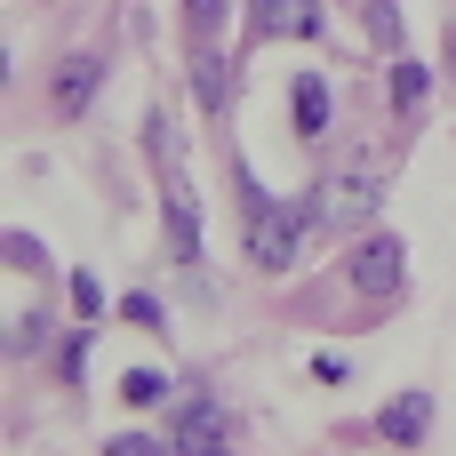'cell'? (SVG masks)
<instances>
[{
	"instance_id": "6da1fadb",
	"label": "cell",
	"mask_w": 456,
	"mask_h": 456,
	"mask_svg": "<svg viewBox=\"0 0 456 456\" xmlns=\"http://www.w3.org/2000/svg\"><path fill=\"white\" fill-rule=\"evenodd\" d=\"M240 192H248V256H256L265 273H289V265H297V248H305V232H313V208H305V200L265 192L256 176H240Z\"/></svg>"
},
{
	"instance_id": "7a4b0ae2",
	"label": "cell",
	"mask_w": 456,
	"mask_h": 456,
	"mask_svg": "<svg viewBox=\"0 0 456 456\" xmlns=\"http://www.w3.org/2000/svg\"><path fill=\"white\" fill-rule=\"evenodd\" d=\"M160 200H168V248H176V265H200V192H192L184 160L160 168Z\"/></svg>"
},
{
	"instance_id": "3957f363",
	"label": "cell",
	"mask_w": 456,
	"mask_h": 456,
	"mask_svg": "<svg viewBox=\"0 0 456 456\" xmlns=\"http://www.w3.org/2000/svg\"><path fill=\"white\" fill-rule=\"evenodd\" d=\"M401 273H409V248H401L393 232H369V240L353 248V289H361V297H393Z\"/></svg>"
},
{
	"instance_id": "277c9868",
	"label": "cell",
	"mask_w": 456,
	"mask_h": 456,
	"mask_svg": "<svg viewBox=\"0 0 456 456\" xmlns=\"http://www.w3.org/2000/svg\"><path fill=\"white\" fill-rule=\"evenodd\" d=\"M96 88H104V64H96V56H64L56 80H48V104H56L64 120H80V112L96 104Z\"/></svg>"
},
{
	"instance_id": "5b68a950",
	"label": "cell",
	"mask_w": 456,
	"mask_h": 456,
	"mask_svg": "<svg viewBox=\"0 0 456 456\" xmlns=\"http://www.w3.org/2000/svg\"><path fill=\"white\" fill-rule=\"evenodd\" d=\"M377 433H385L393 449H417V441L433 433V393H417V385H409V393H393V401H385V417H377Z\"/></svg>"
},
{
	"instance_id": "8992f818",
	"label": "cell",
	"mask_w": 456,
	"mask_h": 456,
	"mask_svg": "<svg viewBox=\"0 0 456 456\" xmlns=\"http://www.w3.org/2000/svg\"><path fill=\"white\" fill-rule=\"evenodd\" d=\"M224 441V409L216 401H184L176 425H168V449H216Z\"/></svg>"
},
{
	"instance_id": "52a82bcc",
	"label": "cell",
	"mask_w": 456,
	"mask_h": 456,
	"mask_svg": "<svg viewBox=\"0 0 456 456\" xmlns=\"http://www.w3.org/2000/svg\"><path fill=\"white\" fill-rule=\"evenodd\" d=\"M256 8H265V16H256V32H265V40H281V32L313 40V32H321V8H313V0H256Z\"/></svg>"
},
{
	"instance_id": "ba28073f",
	"label": "cell",
	"mask_w": 456,
	"mask_h": 456,
	"mask_svg": "<svg viewBox=\"0 0 456 456\" xmlns=\"http://www.w3.org/2000/svg\"><path fill=\"white\" fill-rule=\"evenodd\" d=\"M393 104H401V112H425V104H433V64H425V56H401V64H393Z\"/></svg>"
},
{
	"instance_id": "9c48e42d",
	"label": "cell",
	"mask_w": 456,
	"mask_h": 456,
	"mask_svg": "<svg viewBox=\"0 0 456 456\" xmlns=\"http://www.w3.org/2000/svg\"><path fill=\"white\" fill-rule=\"evenodd\" d=\"M297 136H329V80L297 72Z\"/></svg>"
},
{
	"instance_id": "30bf717a",
	"label": "cell",
	"mask_w": 456,
	"mask_h": 456,
	"mask_svg": "<svg viewBox=\"0 0 456 456\" xmlns=\"http://www.w3.org/2000/svg\"><path fill=\"white\" fill-rule=\"evenodd\" d=\"M329 200H337V216H369V208L385 200V176H377V168H353V176H337Z\"/></svg>"
},
{
	"instance_id": "8fae6325",
	"label": "cell",
	"mask_w": 456,
	"mask_h": 456,
	"mask_svg": "<svg viewBox=\"0 0 456 456\" xmlns=\"http://www.w3.org/2000/svg\"><path fill=\"white\" fill-rule=\"evenodd\" d=\"M120 401H128V409H160V401H168V377H160V369H128V377H120Z\"/></svg>"
},
{
	"instance_id": "7c38bea8",
	"label": "cell",
	"mask_w": 456,
	"mask_h": 456,
	"mask_svg": "<svg viewBox=\"0 0 456 456\" xmlns=\"http://www.w3.org/2000/svg\"><path fill=\"white\" fill-rule=\"evenodd\" d=\"M224 16H232V0H184V32H192L200 48L224 32Z\"/></svg>"
},
{
	"instance_id": "4fadbf2b",
	"label": "cell",
	"mask_w": 456,
	"mask_h": 456,
	"mask_svg": "<svg viewBox=\"0 0 456 456\" xmlns=\"http://www.w3.org/2000/svg\"><path fill=\"white\" fill-rule=\"evenodd\" d=\"M192 88H200V104H208V112H224V96H232V72H224V56H200Z\"/></svg>"
},
{
	"instance_id": "5bb4252c",
	"label": "cell",
	"mask_w": 456,
	"mask_h": 456,
	"mask_svg": "<svg viewBox=\"0 0 456 456\" xmlns=\"http://www.w3.org/2000/svg\"><path fill=\"white\" fill-rule=\"evenodd\" d=\"M369 8V40L377 48H401V0H361Z\"/></svg>"
},
{
	"instance_id": "9a60e30c",
	"label": "cell",
	"mask_w": 456,
	"mask_h": 456,
	"mask_svg": "<svg viewBox=\"0 0 456 456\" xmlns=\"http://www.w3.org/2000/svg\"><path fill=\"white\" fill-rule=\"evenodd\" d=\"M8 265H16V273H40V265H48V248H40L32 232H8Z\"/></svg>"
},
{
	"instance_id": "2e32d148",
	"label": "cell",
	"mask_w": 456,
	"mask_h": 456,
	"mask_svg": "<svg viewBox=\"0 0 456 456\" xmlns=\"http://www.w3.org/2000/svg\"><path fill=\"white\" fill-rule=\"evenodd\" d=\"M72 305H80V321H96V313H104V289H96V273H72Z\"/></svg>"
},
{
	"instance_id": "e0dca14e",
	"label": "cell",
	"mask_w": 456,
	"mask_h": 456,
	"mask_svg": "<svg viewBox=\"0 0 456 456\" xmlns=\"http://www.w3.org/2000/svg\"><path fill=\"white\" fill-rule=\"evenodd\" d=\"M120 313H128V321H136V329H168V313H160V297H128V305H120Z\"/></svg>"
},
{
	"instance_id": "ac0fdd59",
	"label": "cell",
	"mask_w": 456,
	"mask_h": 456,
	"mask_svg": "<svg viewBox=\"0 0 456 456\" xmlns=\"http://www.w3.org/2000/svg\"><path fill=\"white\" fill-rule=\"evenodd\" d=\"M88 345H96V329H80V337L64 345V377H80V369H88Z\"/></svg>"
},
{
	"instance_id": "d6986e66",
	"label": "cell",
	"mask_w": 456,
	"mask_h": 456,
	"mask_svg": "<svg viewBox=\"0 0 456 456\" xmlns=\"http://www.w3.org/2000/svg\"><path fill=\"white\" fill-rule=\"evenodd\" d=\"M40 329H48V321H40V313H24V321H16V353H40Z\"/></svg>"
},
{
	"instance_id": "ffe728a7",
	"label": "cell",
	"mask_w": 456,
	"mask_h": 456,
	"mask_svg": "<svg viewBox=\"0 0 456 456\" xmlns=\"http://www.w3.org/2000/svg\"><path fill=\"white\" fill-rule=\"evenodd\" d=\"M112 456H160V441H144V433H120V441H112Z\"/></svg>"
},
{
	"instance_id": "44dd1931",
	"label": "cell",
	"mask_w": 456,
	"mask_h": 456,
	"mask_svg": "<svg viewBox=\"0 0 456 456\" xmlns=\"http://www.w3.org/2000/svg\"><path fill=\"white\" fill-rule=\"evenodd\" d=\"M449 72H456V24H449Z\"/></svg>"
}]
</instances>
